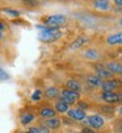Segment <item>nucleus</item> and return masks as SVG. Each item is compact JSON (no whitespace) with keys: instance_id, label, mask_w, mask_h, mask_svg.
<instances>
[{"instance_id":"obj_1","label":"nucleus","mask_w":122,"mask_h":133,"mask_svg":"<svg viewBox=\"0 0 122 133\" xmlns=\"http://www.w3.org/2000/svg\"><path fill=\"white\" fill-rule=\"evenodd\" d=\"M62 36L59 29H50V28H45L42 29V32L39 33V38L45 41V42H53L55 40H58Z\"/></svg>"},{"instance_id":"obj_2","label":"nucleus","mask_w":122,"mask_h":133,"mask_svg":"<svg viewBox=\"0 0 122 133\" xmlns=\"http://www.w3.org/2000/svg\"><path fill=\"white\" fill-rule=\"evenodd\" d=\"M66 23V17L62 15H55V16H50L45 18V24L49 25L50 29H58V26L63 25Z\"/></svg>"},{"instance_id":"obj_3","label":"nucleus","mask_w":122,"mask_h":133,"mask_svg":"<svg viewBox=\"0 0 122 133\" xmlns=\"http://www.w3.org/2000/svg\"><path fill=\"white\" fill-rule=\"evenodd\" d=\"M80 99V94L75 92V91H70V90H63L62 92V102L68 104H74Z\"/></svg>"},{"instance_id":"obj_4","label":"nucleus","mask_w":122,"mask_h":133,"mask_svg":"<svg viewBox=\"0 0 122 133\" xmlns=\"http://www.w3.org/2000/svg\"><path fill=\"white\" fill-rule=\"evenodd\" d=\"M121 86H122V82L118 79H109V81L103 82V84H101L104 92H114V90L119 88Z\"/></svg>"},{"instance_id":"obj_5","label":"nucleus","mask_w":122,"mask_h":133,"mask_svg":"<svg viewBox=\"0 0 122 133\" xmlns=\"http://www.w3.org/2000/svg\"><path fill=\"white\" fill-rule=\"evenodd\" d=\"M88 123L92 128H96V129H100L104 127V119L101 117L100 115H92L88 117Z\"/></svg>"},{"instance_id":"obj_6","label":"nucleus","mask_w":122,"mask_h":133,"mask_svg":"<svg viewBox=\"0 0 122 133\" xmlns=\"http://www.w3.org/2000/svg\"><path fill=\"white\" fill-rule=\"evenodd\" d=\"M68 112V116L71 117V119H74V120H83V119H85V112L83 111V109H70V111H67Z\"/></svg>"},{"instance_id":"obj_7","label":"nucleus","mask_w":122,"mask_h":133,"mask_svg":"<svg viewBox=\"0 0 122 133\" xmlns=\"http://www.w3.org/2000/svg\"><path fill=\"white\" fill-rule=\"evenodd\" d=\"M101 98H103V100H105L106 103H117V102H119V95L116 94V92H103Z\"/></svg>"},{"instance_id":"obj_8","label":"nucleus","mask_w":122,"mask_h":133,"mask_svg":"<svg viewBox=\"0 0 122 133\" xmlns=\"http://www.w3.org/2000/svg\"><path fill=\"white\" fill-rule=\"evenodd\" d=\"M106 42L109 45H117V44H122V33H116L108 37Z\"/></svg>"},{"instance_id":"obj_9","label":"nucleus","mask_w":122,"mask_h":133,"mask_svg":"<svg viewBox=\"0 0 122 133\" xmlns=\"http://www.w3.org/2000/svg\"><path fill=\"white\" fill-rule=\"evenodd\" d=\"M59 125H60V120L59 119H55V117L47 119L45 121V127L47 129H56V128H59Z\"/></svg>"},{"instance_id":"obj_10","label":"nucleus","mask_w":122,"mask_h":133,"mask_svg":"<svg viewBox=\"0 0 122 133\" xmlns=\"http://www.w3.org/2000/svg\"><path fill=\"white\" fill-rule=\"evenodd\" d=\"M106 70H109L112 74H119L122 72V66L117 62H109L106 65Z\"/></svg>"},{"instance_id":"obj_11","label":"nucleus","mask_w":122,"mask_h":133,"mask_svg":"<svg viewBox=\"0 0 122 133\" xmlns=\"http://www.w3.org/2000/svg\"><path fill=\"white\" fill-rule=\"evenodd\" d=\"M112 75H113V74H112L109 70L104 69V67H98V69H97V75H96V77L100 78V79H108V78L112 77Z\"/></svg>"},{"instance_id":"obj_12","label":"nucleus","mask_w":122,"mask_h":133,"mask_svg":"<svg viewBox=\"0 0 122 133\" xmlns=\"http://www.w3.org/2000/svg\"><path fill=\"white\" fill-rule=\"evenodd\" d=\"M88 41V38L85 36H81V37H79V38H76L72 44H71V49H77V48H81L85 42Z\"/></svg>"},{"instance_id":"obj_13","label":"nucleus","mask_w":122,"mask_h":133,"mask_svg":"<svg viewBox=\"0 0 122 133\" xmlns=\"http://www.w3.org/2000/svg\"><path fill=\"white\" fill-rule=\"evenodd\" d=\"M54 115H55V111L50 107H45L41 109V116H44L46 119H51V117H54Z\"/></svg>"},{"instance_id":"obj_14","label":"nucleus","mask_w":122,"mask_h":133,"mask_svg":"<svg viewBox=\"0 0 122 133\" xmlns=\"http://www.w3.org/2000/svg\"><path fill=\"white\" fill-rule=\"evenodd\" d=\"M66 84H67V88H68L70 91H75V92H79V91H80V83L76 82V81H74V79L67 81Z\"/></svg>"},{"instance_id":"obj_15","label":"nucleus","mask_w":122,"mask_h":133,"mask_svg":"<svg viewBox=\"0 0 122 133\" xmlns=\"http://www.w3.org/2000/svg\"><path fill=\"white\" fill-rule=\"evenodd\" d=\"M55 109H56L58 112H60V113H64V112L68 111V105H67L66 103H63L62 100H59V102L55 104Z\"/></svg>"},{"instance_id":"obj_16","label":"nucleus","mask_w":122,"mask_h":133,"mask_svg":"<svg viewBox=\"0 0 122 133\" xmlns=\"http://www.w3.org/2000/svg\"><path fill=\"white\" fill-rule=\"evenodd\" d=\"M95 4V7L97 8V9H103V11H106V9H109V3L108 2H95L93 3Z\"/></svg>"},{"instance_id":"obj_17","label":"nucleus","mask_w":122,"mask_h":133,"mask_svg":"<svg viewBox=\"0 0 122 133\" xmlns=\"http://www.w3.org/2000/svg\"><path fill=\"white\" fill-rule=\"evenodd\" d=\"M58 88H55V87H49L47 90H46V96L47 98H55V96H58Z\"/></svg>"},{"instance_id":"obj_18","label":"nucleus","mask_w":122,"mask_h":133,"mask_svg":"<svg viewBox=\"0 0 122 133\" xmlns=\"http://www.w3.org/2000/svg\"><path fill=\"white\" fill-rule=\"evenodd\" d=\"M33 120H34V116L32 115V113H25V115H23V117H21V123H23L24 125L32 123Z\"/></svg>"},{"instance_id":"obj_19","label":"nucleus","mask_w":122,"mask_h":133,"mask_svg":"<svg viewBox=\"0 0 122 133\" xmlns=\"http://www.w3.org/2000/svg\"><path fill=\"white\" fill-rule=\"evenodd\" d=\"M87 81L92 86H101V84H103V81H101L100 78H97V77H88Z\"/></svg>"},{"instance_id":"obj_20","label":"nucleus","mask_w":122,"mask_h":133,"mask_svg":"<svg viewBox=\"0 0 122 133\" xmlns=\"http://www.w3.org/2000/svg\"><path fill=\"white\" fill-rule=\"evenodd\" d=\"M0 12H2V13H4V15H8L9 17H17V16H18V12H17V11H13V9H8V8L0 9Z\"/></svg>"},{"instance_id":"obj_21","label":"nucleus","mask_w":122,"mask_h":133,"mask_svg":"<svg viewBox=\"0 0 122 133\" xmlns=\"http://www.w3.org/2000/svg\"><path fill=\"white\" fill-rule=\"evenodd\" d=\"M85 57L88 59H96V58H98V53L96 51V50H87L85 51Z\"/></svg>"},{"instance_id":"obj_22","label":"nucleus","mask_w":122,"mask_h":133,"mask_svg":"<svg viewBox=\"0 0 122 133\" xmlns=\"http://www.w3.org/2000/svg\"><path fill=\"white\" fill-rule=\"evenodd\" d=\"M39 98H41V91H39V90H37V91H35V92L33 94L32 99H33V100H38Z\"/></svg>"},{"instance_id":"obj_23","label":"nucleus","mask_w":122,"mask_h":133,"mask_svg":"<svg viewBox=\"0 0 122 133\" xmlns=\"http://www.w3.org/2000/svg\"><path fill=\"white\" fill-rule=\"evenodd\" d=\"M103 109H104L105 112H108V113H113V112H114V108H113V107H106V105H105V107H103Z\"/></svg>"},{"instance_id":"obj_24","label":"nucleus","mask_w":122,"mask_h":133,"mask_svg":"<svg viewBox=\"0 0 122 133\" xmlns=\"http://www.w3.org/2000/svg\"><path fill=\"white\" fill-rule=\"evenodd\" d=\"M81 133H96L93 129H91V128H84L83 130H81Z\"/></svg>"},{"instance_id":"obj_25","label":"nucleus","mask_w":122,"mask_h":133,"mask_svg":"<svg viewBox=\"0 0 122 133\" xmlns=\"http://www.w3.org/2000/svg\"><path fill=\"white\" fill-rule=\"evenodd\" d=\"M38 132H39V133H50V132H49V129H47L46 127H42V128H39V129H38Z\"/></svg>"},{"instance_id":"obj_26","label":"nucleus","mask_w":122,"mask_h":133,"mask_svg":"<svg viewBox=\"0 0 122 133\" xmlns=\"http://www.w3.org/2000/svg\"><path fill=\"white\" fill-rule=\"evenodd\" d=\"M7 78H8V75L3 70H0V79H7Z\"/></svg>"},{"instance_id":"obj_27","label":"nucleus","mask_w":122,"mask_h":133,"mask_svg":"<svg viewBox=\"0 0 122 133\" xmlns=\"http://www.w3.org/2000/svg\"><path fill=\"white\" fill-rule=\"evenodd\" d=\"M28 133H39V132H38V128H30Z\"/></svg>"},{"instance_id":"obj_28","label":"nucleus","mask_w":122,"mask_h":133,"mask_svg":"<svg viewBox=\"0 0 122 133\" xmlns=\"http://www.w3.org/2000/svg\"><path fill=\"white\" fill-rule=\"evenodd\" d=\"M116 4L119 5V7H122V0H116Z\"/></svg>"},{"instance_id":"obj_29","label":"nucleus","mask_w":122,"mask_h":133,"mask_svg":"<svg viewBox=\"0 0 122 133\" xmlns=\"http://www.w3.org/2000/svg\"><path fill=\"white\" fill-rule=\"evenodd\" d=\"M4 28H5V25H4L3 23H0V30H3Z\"/></svg>"},{"instance_id":"obj_30","label":"nucleus","mask_w":122,"mask_h":133,"mask_svg":"<svg viewBox=\"0 0 122 133\" xmlns=\"http://www.w3.org/2000/svg\"><path fill=\"white\" fill-rule=\"evenodd\" d=\"M119 133H122V124L119 125Z\"/></svg>"},{"instance_id":"obj_31","label":"nucleus","mask_w":122,"mask_h":133,"mask_svg":"<svg viewBox=\"0 0 122 133\" xmlns=\"http://www.w3.org/2000/svg\"><path fill=\"white\" fill-rule=\"evenodd\" d=\"M2 37H3V36H2V32H0V40H2Z\"/></svg>"},{"instance_id":"obj_32","label":"nucleus","mask_w":122,"mask_h":133,"mask_svg":"<svg viewBox=\"0 0 122 133\" xmlns=\"http://www.w3.org/2000/svg\"><path fill=\"white\" fill-rule=\"evenodd\" d=\"M119 112H121V113H122V108H121V109H119Z\"/></svg>"},{"instance_id":"obj_33","label":"nucleus","mask_w":122,"mask_h":133,"mask_svg":"<svg viewBox=\"0 0 122 133\" xmlns=\"http://www.w3.org/2000/svg\"><path fill=\"white\" fill-rule=\"evenodd\" d=\"M119 23H121V25H122V20H121V21H119Z\"/></svg>"},{"instance_id":"obj_34","label":"nucleus","mask_w":122,"mask_h":133,"mask_svg":"<svg viewBox=\"0 0 122 133\" xmlns=\"http://www.w3.org/2000/svg\"><path fill=\"white\" fill-rule=\"evenodd\" d=\"M121 58H122V57H121Z\"/></svg>"}]
</instances>
